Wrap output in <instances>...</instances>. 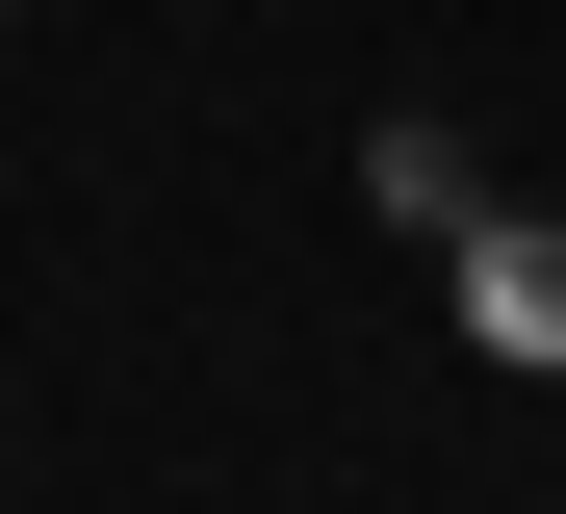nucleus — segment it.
I'll use <instances>...</instances> for the list:
<instances>
[{
    "instance_id": "1",
    "label": "nucleus",
    "mask_w": 566,
    "mask_h": 514,
    "mask_svg": "<svg viewBox=\"0 0 566 514\" xmlns=\"http://www.w3.org/2000/svg\"><path fill=\"white\" fill-rule=\"evenodd\" d=\"M0 27H27V0H0Z\"/></svg>"
}]
</instances>
